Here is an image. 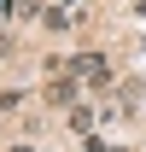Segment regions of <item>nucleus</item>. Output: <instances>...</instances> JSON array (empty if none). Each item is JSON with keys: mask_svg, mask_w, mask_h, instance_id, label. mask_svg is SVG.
<instances>
[{"mask_svg": "<svg viewBox=\"0 0 146 152\" xmlns=\"http://www.w3.org/2000/svg\"><path fill=\"white\" fill-rule=\"evenodd\" d=\"M41 99H47V111H70V105H82V76H47V88H41Z\"/></svg>", "mask_w": 146, "mask_h": 152, "instance_id": "f257e3e1", "label": "nucleus"}, {"mask_svg": "<svg viewBox=\"0 0 146 152\" xmlns=\"http://www.w3.org/2000/svg\"><path fill=\"white\" fill-rule=\"evenodd\" d=\"M82 18H88V12H82V0H70V6H47V12H41L47 29H76Z\"/></svg>", "mask_w": 146, "mask_h": 152, "instance_id": "7ed1b4c3", "label": "nucleus"}, {"mask_svg": "<svg viewBox=\"0 0 146 152\" xmlns=\"http://www.w3.org/2000/svg\"><path fill=\"white\" fill-rule=\"evenodd\" d=\"M12 152H35V146H12Z\"/></svg>", "mask_w": 146, "mask_h": 152, "instance_id": "423d86ee", "label": "nucleus"}, {"mask_svg": "<svg viewBox=\"0 0 146 152\" xmlns=\"http://www.w3.org/2000/svg\"><path fill=\"white\" fill-rule=\"evenodd\" d=\"M18 105H23V94H18V88H6V94H0V111H6V117L18 111Z\"/></svg>", "mask_w": 146, "mask_h": 152, "instance_id": "39448f33", "label": "nucleus"}, {"mask_svg": "<svg viewBox=\"0 0 146 152\" xmlns=\"http://www.w3.org/2000/svg\"><path fill=\"white\" fill-rule=\"evenodd\" d=\"M70 76H82L93 94H99V88H111V64H105V53H76V58H70Z\"/></svg>", "mask_w": 146, "mask_h": 152, "instance_id": "f03ea898", "label": "nucleus"}, {"mask_svg": "<svg viewBox=\"0 0 146 152\" xmlns=\"http://www.w3.org/2000/svg\"><path fill=\"white\" fill-rule=\"evenodd\" d=\"M111 152H128V146H111Z\"/></svg>", "mask_w": 146, "mask_h": 152, "instance_id": "0eeeda50", "label": "nucleus"}, {"mask_svg": "<svg viewBox=\"0 0 146 152\" xmlns=\"http://www.w3.org/2000/svg\"><path fill=\"white\" fill-rule=\"evenodd\" d=\"M99 117H105V111H88V105H70V117H64V123H70L76 134H93V123H99Z\"/></svg>", "mask_w": 146, "mask_h": 152, "instance_id": "20e7f679", "label": "nucleus"}]
</instances>
